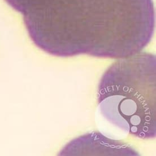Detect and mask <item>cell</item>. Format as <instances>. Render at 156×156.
Listing matches in <instances>:
<instances>
[{
	"label": "cell",
	"instance_id": "4",
	"mask_svg": "<svg viewBox=\"0 0 156 156\" xmlns=\"http://www.w3.org/2000/svg\"><path fill=\"white\" fill-rule=\"evenodd\" d=\"M8 4L17 8H23L35 4L40 0H6Z\"/></svg>",
	"mask_w": 156,
	"mask_h": 156
},
{
	"label": "cell",
	"instance_id": "3",
	"mask_svg": "<svg viewBox=\"0 0 156 156\" xmlns=\"http://www.w3.org/2000/svg\"><path fill=\"white\" fill-rule=\"evenodd\" d=\"M136 151L121 141L110 139L100 133H92L71 141L60 156H138Z\"/></svg>",
	"mask_w": 156,
	"mask_h": 156
},
{
	"label": "cell",
	"instance_id": "2",
	"mask_svg": "<svg viewBox=\"0 0 156 156\" xmlns=\"http://www.w3.org/2000/svg\"><path fill=\"white\" fill-rule=\"evenodd\" d=\"M97 101L113 125L140 139L156 138V55L141 51L118 59L100 79Z\"/></svg>",
	"mask_w": 156,
	"mask_h": 156
},
{
	"label": "cell",
	"instance_id": "1",
	"mask_svg": "<svg viewBox=\"0 0 156 156\" xmlns=\"http://www.w3.org/2000/svg\"><path fill=\"white\" fill-rule=\"evenodd\" d=\"M23 16L34 44L61 58L132 55L148 45L155 26L152 0H44Z\"/></svg>",
	"mask_w": 156,
	"mask_h": 156
}]
</instances>
